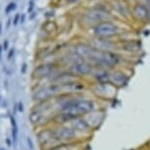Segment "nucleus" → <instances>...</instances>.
<instances>
[{
    "label": "nucleus",
    "mask_w": 150,
    "mask_h": 150,
    "mask_svg": "<svg viewBox=\"0 0 150 150\" xmlns=\"http://www.w3.org/2000/svg\"><path fill=\"white\" fill-rule=\"evenodd\" d=\"M55 137L60 143H74V142H84L87 138L83 137L74 129L68 125L52 126Z\"/></svg>",
    "instance_id": "nucleus-1"
},
{
    "label": "nucleus",
    "mask_w": 150,
    "mask_h": 150,
    "mask_svg": "<svg viewBox=\"0 0 150 150\" xmlns=\"http://www.w3.org/2000/svg\"><path fill=\"white\" fill-rule=\"evenodd\" d=\"M61 94V86L57 84L48 83L45 86H38V88L33 91L32 98L33 101L35 103L42 102V101L53 100L57 96Z\"/></svg>",
    "instance_id": "nucleus-2"
},
{
    "label": "nucleus",
    "mask_w": 150,
    "mask_h": 150,
    "mask_svg": "<svg viewBox=\"0 0 150 150\" xmlns=\"http://www.w3.org/2000/svg\"><path fill=\"white\" fill-rule=\"evenodd\" d=\"M36 138L38 141V145L41 150H51L59 144H61L56 139L52 126H47L36 132Z\"/></svg>",
    "instance_id": "nucleus-3"
},
{
    "label": "nucleus",
    "mask_w": 150,
    "mask_h": 150,
    "mask_svg": "<svg viewBox=\"0 0 150 150\" xmlns=\"http://www.w3.org/2000/svg\"><path fill=\"white\" fill-rule=\"evenodd\" d=\"M118 27L110 21H104L95 25L93 28V35L95 38L110 39L118 35Z\"/></svg>",
    "instance_id": "nucleus-4"
},
{
    "label": "nucleus",
    "mask_w": 150,
    "mask_h": 150,
    "mask_svg": "<svg viewBox=\"0 0 150 150\" xmlns=\"http://www.w3.org/2000/svg\"><path fill=\"white\" fill-rule=\"evenodd\" d=\"M68 126H70L71 128L75 129L76 132H79L81 135H83V137L88 138L92 135V129L89 127V125L87 124L86 120L84 119V117H78V118H74L71 121H69L66 124Z\"/></svg>",
    "instance_id": "nucleus-5"
},
{
    "label": "nucleus",
    "mask_w": 150,
    "mask_h": 150,
    "mask_svg": "<svg viewBox=\"0 0 150 150\" xmlns=\"http://www.w3.org/2000/svg\"><path fill=\"white\" fill-rule=\"evenodd\" d=\"M129 81V75L121 70L113 69L109 71V80L108 83L115 87L116 89L123 88L128 84Z\"/></svg>",
    "instance_id": "nucleus-6"
},
{
    "label": "nucleus",
    "mask_w": 150,
    "mask_h": 150,
    "mask_svg": "<svg viewBox=\"0 0 150 150\" xmlns=\"http://www.w3.org/2000/svg\"><path fill=\"white\" fill-rule=\"evenodd\" d=\"M83 117L86 120L87 124L89 125V127L92 129V131L95 132L98 128H100L104 119H105V110L102 108L95 110V111L89 113Z\"/></svg>",
    "instance_id": "nucleus-7"
},
{
    "label": "nucleus",
    "mask_w": 150,
    "mask_h": 150,
    "mask_svg": "<svg viewBox=\"0 0 150 150\" xmlns=\"http://www.w3.org/2000/svg\"><path fill=\"white\" fill-rule=\"evenodd\" d=\"M54 71V65L51 63L41 64L35 67L33 72V79L36 81L43 80L45 78H49Z\"/></svg>",
    "instance_id": "nucleus-8"
},
{
    "label": "nucleus",
    "mask_w": 150,
    "mask_h": 150,
    "mask_svg": "<svg viewBox=\"0 0 150 150\" xmlns=\"http://www.w3.org/2000/svg\"><path fill=\"white\" fill-rule=\"evenodd\" d=\"M106 14L102 12L100 10H91L89 12H87L84 16V18L87 20L88 23H96V25L99 24L101 22L107 21L105 20Z\"/></svg>",
    "instance_id": "nucleus-9"
},
{
    "label": "nucleus",
    "mask_w": 150,
    "mask_h": 150,
    "mask_svg": "<svg viewBox=\"0 0 150 150\" xmlns=\"http://www.w3.org/2000/svg\"><path fill=\"white\" fill-rule=\"evenodd\" d=\"M51 150H84V142L61 143Z\"/></svg>",
    "instance_id": "nucleus-10"
},
{
    "label": "nucleus",
    "mask_w": 150,
    "mask_h": 150,
    "mask_svg": "<svg viewBox=\"0 0 150 150\" xmlns=\"http://www.w3.org/2000/svg\"><path fill=\"white\" fill-rule=\"evenodd\" d=\"M134 15L135 16V18L138 20H144L147 17V9L145 6L141 4H138L134 7Z\"/></svg>",
    "instance_id": "nucleus-11"
},
{
    "label": "nucleus",
    "mask_w": 150,
    "mask_h": 150,
    "mask_svg": "<svg viewBox=\"0 0 150 150\" xmlns=\"http://www.w3.org/2000/svg\"><path fill=\"white\" fill-rule=\"evenodd\" d=\"M125 49L128 51H137L139 50V43L137 41H129L125 44Z\"/></svg>",
    "instance_id": "nucleus-12"
},
{
    "label": "nucleus",
    "mask_w": 150,
    "mask_h": 150,
    "mask_svg": "<svg viewBox=\"0 0 150 150\" xmlns=\"http://www.w3.org/2000/svg\"><path fill=\"white\" fill-rule=\"evenodd\" d=\"M15 7H16V4L14 3V2H11V3L8 4V6L6 7V9H5V13L8 14V13L10 12V11H12Z\"/></svg>",
    "instance_id": "nucleus-13"
},
{
    "label": "nucleus",
    "mask_w": 150,
    "mask_h": 150,
    "mask_svg": "<svg viewBox=\"0 0 150 150\" xmlns=\"http://www.w3.org/2000/svg\"><path fill=\"white\" fill-rule=\"evenodd\" d=\"M27 142H28V146H29L30 150H33L35 149V145H33V141L30 137L27 138Z\"/></svg>",
    "instance_id": "nucleus-14"
},
{
    "label": "nucleus",
    "mask_w": 150,
    "mask_h": 150,
    "mask_svg": "<svg viewBox=\"0 0 150 150\" xmlns=\"http://www.w3.org/2000/svg\"><path fill=\"white\" fill-rule=\"evenodd\" d=\"M17 109H18V111L21 113L24 112V103H23L22 101H19L18 105H17Z\"/></svg>",
    "instance_id": "nucleus-15"
},
{
    "label": "nucleus",
    "mask_w": 150,
    "mask_h": 150,
    "mask_svg": "<svg viewBox=\"0 0 150 150\" xmlns=\"http://www.w3.org/2000/svg\"><path fill=\"white\" fill-rule=\"evenodd\" d=\"M14 53H15V49H14V48H11V49L9 50V53H8L7 58L8 59H11L14 56Z\"/></svg>",
    "instance_id": "nucleus-16"
},
{
    "label": "nucleus",
    "mask_w": 150,
    "mask_h": 150,
    "mask_svg": "<svg viewBox=\"0 0 150 150\" xmlns=\"http://www.w3.org/2000/svg\"><path fill=\"white\" fill-rule=\"evenodd\" d=\"M5 142H6L8 147H11V146H12V144H13L12 140H11V138H9V137H7L6 139H5Z\"/></svg>",
    "instance_id": "nucleus-17"
},
{
    "label": "nucleus",
    "mask_w": 150,
    "mask_h": 150,
    "mask_svg": "<svg viewBox=\"0 0 150 150\" xmlns=\"http://www.w3.org/2000/svg\"><path fill=\"white\" fill-rule=\"evenodd\" d=\"M8 44H9V42H8L7 39H5V40L3 41V49H4V50H7V48H8Z\"/></svg>",
    "instance_id": "nucleus-18"
},
{
    "label": "nucleus",
    "mask_w": 150,
    "mask_h": 150,
    "mask_svg": "<svg viewBox=\"0 0 150 150\" xmlns=\"http://www.w3.org/2000/svg\"><path fill=\"white\" fill-rule=\"evenodd\" d=\"M26 70H27V64H23V67H22V74H25V73H26Z\"/></svg>",
    "instance_id": "nucleus-19"
},
{
    "label": "nucleus",
    "mask_w": 150,
    "mask_h": 150,
    "mask_svg": "<svg viewBox=\"0 0 150 150\" xmlns=\"http://www.w3.org/2000/svg\"><path fill=\"white\" fill-rule=\"evenodd\" d=\"M19 17H20V15H19V14H17V15H16V17H15V21H14V25H17V24H18V20H19Z\"/></svg>",
    "instance_id": "nucleus-20"
},
{
    "label": "nucleus",
    "mask_w": 150,
    "mask_h": 150,
    "mask_svg": "<svg viewBox=\"0 0 150 150\" xmlns=\"http://www.w3.org/2000/svg\"><path fill=\"white\" fill-rule=\"evenodd\" d=\"M2 49H3V46L0 45V60H1V54H2Z\"/></svg>",
    "instance_id": "nucleus-21"
},
{
    "label": "nucleus",
    "mask_w": 150,
    "mask_h": 150,
    "mask_svg": "<svg viewBox=\"0 0 150 150\" xmlns=\"http://www.w3.org/2000/svg\"><path fill=\"white\" fill-rule=\"evenodd\" d=\"M141 150H148V147H147V145H146V146H144Z\"/></svg>",
    "instance_id": "nucleus-22"
},
{
    "label": "nucleus",
    "mask_w": 150,
    "mask_h": 150,
    "mask_svg": "<svg viewBox=\"0 0 150 150\" xmlns=\"http://www.w3.org/2000/svg\"><path fill=\"white\" fill-rule=\"evenodd\" d=\"M147 147H148V150H150V142L147 144Z\"/></svg>",
    "instance_id": "nucleus-23"
},
{
    "label": "nucleus",
    "mask_w": 150,
    "mask_h": 150,
    "mask_svg": "<svg viewBox=\"0 0 150 150\" xmlns=\"http://www.w3.org/2000/svg\"><path fill=\"white\" fill-rule=\"evenodd\" d=\"M2 102V97H1V95H0V104H1Z\"/></svg>",
    "instance_id": "nucleus-24"
},
{
    "label": "nucleus",
    "mask_w": 150,
    "mask_h": 150,
    "mask_svg": "<svg viewBox=\"0 0 150 150\" xmlns=\"http://www.w3.org/2000/svg\"><path fill=\"white\" fill-rule=\"evenodd\" d=\"M0 33H1V23H0Z\"/></svg>",
    "instance_id": "nucleus-25"
},
{
    "label": "nucleus",
    "mask_w": 150,
    "mask_h": 150,
    "mask_svg": "<svg viewBox=\"0 0 150 150\" xmlns=\"http://www.w3.org/2000/svg\"><path fill=\"white\" fill-rule=\"evenodd\" d=\"M146 1H147V2H148V3L150 4V0H146Z\"/></svg>",
    "instance_id": "nucleus-26"
},
{
    "label": "nucleus",
    "mask_w": 150,
    "mask_h": 150,
    "mask_svg": "<svg viewBox=\"0 0 150 150\" xmlns=\"http://www.w3.org/2000/svg\"><path fill=\"white\" fill-rule=\"evenodd\" d=\"M0 150H2V149H1V148H0Z\"/></svg>",
    "instance_id": "nucleus-27"
}]
</instances>
